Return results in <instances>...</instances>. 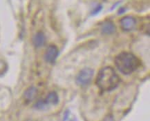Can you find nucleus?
I'll use <instances>...</instances> for the list:
<instances>
[{
  "mask_svg": "<svg viewBox=\"0 0 150 121\" xmlns=\"http://www.w3.org/2000/svg\"><path fill=\"white\" fill-rule=\"evenodd\" d=\"M120 79L111 67H105L99 71L96 85L103 92H111L118 87Z\"/></svg>",
  "mask_w": 150,
  "mask_h": 121,
  "instance_id": "1",
  "label": "nucleus"
},
{
  "mask_svg": "<svg viewBox=\"0 0 150 121\" xmlns=\"http://www.w3.org/2000/svg\"><path fill=\"white\" fill-rule=\"evenodd\" d=\"M115 65L121 73L128 75L137 70L140 66V61L133 54L124 52L116 56Z\"/></svg>",
  "mask_w": 150,
  "mask_h": 121,
  "instance_id": "2",
  "label": "nucleus"
},
{
  "mask_svg": "<svg viewBox=\"0 0 150 121\" xmlns=\"http://www.w3.org/2000/svg\"><path fill=\"white\" fill-rule=\"evenodd\" d=\"M94 71L91 68H85L80 71L76 76V83L80 86L89 85L93 76Z\"/></svg>",
  "mask_w": 150,
  "mask_h": 121,
  "instance_id": "3",
  "label": "nucleus"
},
{
  "mask_svg": "<svg viewBox=\"0 0 150 121\" xmlns=\"http://www.w3.org/2000/svg\"><path fill=\"white\" fill-rule=\"evenodd\" d=\"M120 24L122 30L125 32H130L135 29L136 26V20L134 17H124L120 20Z\"/></svg>",
  "mask_w": 150,
  "mask_h": 121,
  "instance_id": "4",
  "label": "nucleus"
},
{
  "mask_svg": "<svg viewBox=\"0 0 150 121\" xmlns=\"http://www.w3.org/2000/svg\"><path fill=\"white\" fill-rule=\"evenodd\" d=\"M58 54V49L56 46L54 45H49L45 54V61L49 63H53L56 60Z\"/></svg>",
  "mask_w": 150,
  "mask_h": 121,
  "instance_id": "5",
  "label": "nucleus"
},
{
  "mask_svg": "<svg viewBox=\"0 0 150 121\" xmlns=\"http://www.w3.org/2000/svg\"><path fill=\"white\" fill-rule=\"evenodd\" d=\"M43 101L45 104L46 105V106L48 107L50 105H57L59 102V97L56 92H51L47 95L46 99H43Z\"/></svg>",
  "mask_w": 150,
  "mask_h": 121,
  "instance_id": "6",
  "label": "nucleus"
},
{
  "mask_svg": "<svg viewBox=\"0 0 150 121\" xmlns=\"http://www.w3.org/2000/svg\"><path fill=\"white\" fill-rule=\"evenodd\" d=\"M38 95V90L35 87H28L24 93V99L27 103L32 102Z\"/></svg>",
  "mask_w": 150,
  "mask_h": 121,
  "instance_id": "7",
  "label": "nucleus"
},
{
  "mask_svg": "<svg viewBox=\"0 0 150 121\" xmlns=\"http://www.w3.org/2000/svg\"><path fill=\"white\" fill-rule=\"evenodd\" d=\"M46 38L43 32H38L35 34L33 38V43L35 47L40 48L44 45L45 43Z\"/></svg>",
  "mask_w": 150,
  "mask_h": 121,
  "instance_id": "8",
  "label": "nucleus"
},
{
  "mask_svg": "<svg viewBox=\"0 0 150 121\" xmlns=\"http://www.w3.org/2000/svg\"><path fill=\"white\" fill-rule=\"evenodd\" d=\"M102 32L105 34H112L116 31V28L114 24L111 22H105L102 26Z\"/></svg>",
  "mask_w": 150,
  "mask_h": 121,
  "instance_id": "9",
  "label": "nucleus"
},
{
  "mask_svg": "<svg viewBox=\"0 0 150 121\" xmlns=\"http://www.w3.org/2000/svg\"><path fill=\"white\" fill-rule=\"evenodd\" d=\"M102 9H103V6L100 5V4L98 5V6H96V7L95 8L93 9V10L92 11L91 15H97L98 13H99L100 12Z\"/></svg>",
  "mask_w": 150,
  "mask_h": 121,
  "instance_id": "10",
  "label": "nucleus"
},
{
  "mask_svg": "<svg viewBox=\"0 0 150 121\" xmlns=\"http://www.w3.org/2000/svg\"><path fill=\"white\" fill-rule=\"evenodd\" d=\"M69 116V111L67 110L64 113V119H63V121H66L67 119H68Z\"/></svg>",
  "mask_w": 150,
  "mask_h": 121,
  "instance_id": "11",
  "label": "nucleus"
},
{
  "mask_svg": "<svg viewBox=\"0 0 150 121\" xmlns=\"http://www.w3.org/2000/svg\"><path fill=\"white\" fill-rule=\"evenodd\" d=\"M125 12V8H121L120 10H119L118 14H122V13H124Z\"/></svg>",
  "mask_w": 150,
  "mask_h": 121,
  "instance_id": "12",
  "label": "nucleus"
},
{
  "mask_svg": "<svg viewBox=\"0 0 150 121\" xmlns=\"http://www.w3.org/2000/svg\"><path fill=\"white\" fill-rule=\"evenodd\" d=\"M71 121H76V120H71Z\"/></svg>",
  "mask_w": 150,
  "mask_h": 121,
  "instance_id": "13",
  "label": "nucleus"
}]
</instances>
